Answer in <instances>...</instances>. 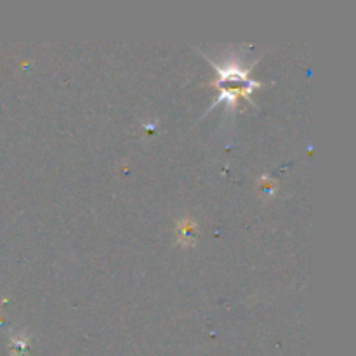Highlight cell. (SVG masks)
<instances>
[{
	"label": "cell",
	"mask_w": 356,
	"mask_h": 356,
	"mask_svg": "<svg viewBox=\"0 0 356 356\" xmlns=\"http://www.w3.org/2000/svg\"><path fill=\"white\" fill-rule=\"evenodd\" d=\"M195 232H197V225H195L193 219H179L176 222V242L183 247L193 245Z\"/></svg>",
	"instance_id": "obj_1"
}]
</instances>
